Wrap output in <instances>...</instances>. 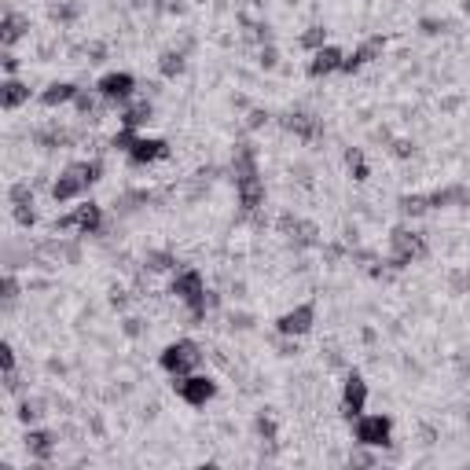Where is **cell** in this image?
Here are the masks:
<instances>
[{"mask_svg":"<svg viewBox=\"0 0 470 470\" xmlns=\"http://www.w3.org/2000/svg\"><path fill=\"white\" fill-rule=\"evenodd\" d=\"M74 107H78L81 118H92V114H96V96L81 89V92H78V99H74Z\"/></svg>","mask_w":470,"mask_h":470,"instance_id":"34","label":"cell"},{"mask_svg":"<svg viewBox=\"0 0 470 470\" xmlns=\"http://www.w3.org/2000/svg\"><path fill=\"white\" fill-rule=\"evenodd\" d=\"M78 92L81 89H78L74 81H52L48 89L41 92V103H45V107H63V103H74Z\"/></svg>","mask_w":470,"mask_h":470,"instance_id":"19","label":"cell"},{"mask_svg":"<svg viewBox=\"0 0 470 470\" xmlns=\"http://www.w3.org/2000/svg\"><path fill=\"white\" fill-rule=\"evenodd\" d=\"M136 4H140V0H136Z\"/></svg>","mask_w":470,"mask_h":470,"instance_id":"53","label":"cell"},{"mask_svg":"<svg viewBox=\"0 0 470 470\" xmlns=\"http://www.w3.org/2000/svg\"><path fill=\"white\" fill-rule=\"evenodd\" d=\"M81 191H85V180H81V177H78L70 166L59 173V180L52 184V198H55L59 206H63V203H74V198H78Z\"/></svg>","mask_w":470,"mask_h":470,"instance_id":"16","label":"cell"},{"mask_svg":"<svg viewBox=\"0 0 470 470\" xmlns=\"http://www.w3.org/2000/svg\"><path fill=\"white\" fill-rule=\"evenodd\" d=\"M22 445H26V452L34 455V460H52V452H55V434H48V430H30L22 437Z\"/></svg>","mask_w":470,"mask_h":470,"instance_id":"20","label":"cell"},{"mask_svg":"<svg viewBox=\"0 0 470 470\" xmlns=\"http://www.w3.org/2000/svg\"><path fill=\"white\" fill-rule=\"evenodd\" d=\"M397 210H401L404 217H423V213L430 210V198L426 195H401L397 198Z\"/></svg>","mask_w":470,"mask_h":470,"instance_id":"25","label":"cell"},{"mask_svg":"<svg viewBox=\"0 0 470 470\" xmlns=\"http://www.w3.org/2000/svg\"><path fill=\"white\" fill-rule=\"evenodd\" d=\"M169 159V144L159 136H136V144L129 151V162L133 166H151V162H162Z\"/></svg>","mask_w":470,"mask_h":470,"instance_id":"10","label":"cell"},{"mask_svg":"<svg viewBox=\"0 0 470 470\" xmlns=\"http://www.w3.org/2000/svg\"><path fill=\"white\" fill-rule=\"evenodd\" d=\"M426 198H430V210H445V206H452V203L467 206V203H470V191L463 188V184H452V188H441V191L426 195Z\"/></svg>","mask_w":470,"mask_h":470,"instance_id":"22","label":"cell"},{"mask_svg":"<svg viewBox=\"0 0 470 470\" xmlns=\"http://www.w3.org/2000/svg\"><path fill=\"white\" fill-rule=\"evenodd\" d=\"M235 191H239V206H243V213H258L265 206V180H261V173L235 180Z\"/></svg>","mask_w":470,"mask_h":470,"instance_id":"13","label":"cell"},{"mask_svg":"<svg viewBox=\"0 0 470 470\" xmlns=\"http://www.w3.org/2000/svg\"><path fill=\"white\" fill-rule=\"evenodd\" d=\"M467 419H470V404H467Z\"/></svg>","mask_w":470,"mask_h":470,"instance_id":"52","label":"cell"},{"mask_svg":"<svg viewBox=\"0 0 470 470\" xmlns=\"http://www.w3.org/2000/svg\"><path fill=\"white\" fill-rule=\"evenodd\" d=\"M353 169V180H357V184H364L367 177H372V169H367V162H357V166H349Z\"/></svg>","mask_w":470,"mask_h":470,"instance_id":"45","label":"cell"},{"mask_svg":"<svg viewBox=\"0 0 470 470\" xmlns=\"http://www.w3.org/2000/svg\"><path fill=\"white\" fill-rule=\"evenodd\" d=\"M254 173H258V151H254V144H235L232 177L243 180V177H254Z\"/></svg>","mask_w":470,"mask_h":470,"instance_id":"21","label":"cell"},{"mask_svg":"<svg viewBox=\"0 0 470 470\" xmlns=\"http://www.w3.org/2000/svg\"><path fill=\"white\" fill-rule=\"evenodd\" d=\"M144 265L151 268V272H166V268H177V258H173V254H166V250H151L144 258Z\"/></svg>","mask_w":470,"mask_h":470,"instance_id":"28","label":"cell"},{"mask_svg":"<svg viewBox=\"0 0 470 470\" xmlns=\"http://www.w3.org/2000/svg\"><path fill=\"white\" fill-rule=\"evenodd\" d=\"M382 48H386V37H367L357 52H349L346 59H342V74H360L375 55H382Z\"/></svg>","mask_w":470,"mask_h":470,"instance_id":"12","label":"cell"},{"mask_svg":"<svg viewBox=\"0 0 470 470\" xmlns=\"http://www.w3.org/2000/svg\"><path fill=\"white\" fill-rule=\"evenodd\" d=\"M154 118V107L147 103V99H140V103H129L122 110V125L125 129H140V125H147Z\"/></svg>","mask_w":470,"mask_h":470,"instance_id":"23","label":"cell"},{"mask_svg":"<svg viewBox=\"0 0 470 470\" xmlns=\"http://www.w3.org/2000/svg\"><path fill=\"white\" fill-rule=\"evenodd\" d=\"M279 232L291 239L294 247H320V228L312 221H298L291 213H283L279 217Z\"/></svg>","mask_w":470,"mask_h":470,"instance_id":"9","label":"cell"},{"mask_svg":"<svg viewBox=\"0 0 470 470\" xmlns=\"http://www.w3.org/2000/svg\"><path fill=\"white\" fill-rule=\"evenodd\" d=\"M279 125H283L287 133L302 136V140H316V136L323 133L320 118H316V114H309V110H287V114L279 118Z\"/></svg>","mask_w":470,"mask_h":470,"instance_id":"11","label":"cell"},{"mask_svg":"<svg viewBox=\"0 0 470 470\" xmlns=\"http://www.w3.org/2000/svg\"><path fill=\"white\" fill-rule=\"evenodd\" d=\"M96 92L107 99V103H129V96L136 92V78L129 70H114V74H103L96 85Z\"/></svg>","mask_w":470,"mask_h":470,"instance_id":"7","label":"cell"},{"mask_svg":"<svg viewBox=\"0 0 470 470\" xmlns=\"http://www.w3.org/2000/svg\"><path fill=\"white\" fill-rule=\"evenodd\" d=\"M15 298H19V279L15 276H4V302H15Z\"/></svg>","mask_w":470,"mask_h":470,"instance_id":"42","label":"cell"},{"mask_svg":"<svg viewBox=\"0 0 470 470\" xmlns=\"http://www.w3.org/2000/svg\"><path fill=\"white\" fill-rule=\"evenodd\" d=\"M133 144H136V129H125V125L110 136V147H114V151H125V154H129Z\"/></svg>","mask_w":470,"mask_h":470,"instance_id":"31","label":"cell"},{"mask_svg":"<svg viewBox=\"0 0 470 470\" xmlns=\"http://www.w3.org/2000/svg\"><path fill=\"white\" fill-rule=\"evenodd\" d=\"M74 228L81 235H99L103 232V206L99 203H85L74 210Z\"/></svg>","mask_w":470,"mask_h":470,"instance_id":"15","label":"cell"},{"mask_svg":"<svg viewBox=\"0 0 470 470\" xmlns=\"http://www.w3.org/2000/svg\"><path fill=\"white\" fill-rule=\"evenodd\" d=\"M22 103H30V85L19 81V78H4V85H0V107L19 110Z\"/></svg>","mask_w":470,"mask_h":470,"instance_id":"17","label":"cell"},{"mask_svg":"<svg viewBox=\"0 0 470 470\" xmlns=\"http://www.w3.org/2000/svg\"><path fill=\"white\" fill-rule=\"evenodd\" d=\"M66 133L63 129H48V133H37V144H45V147H63L66 144Z\"/></svg>","mask_w":470,"mask_h":470,"instance_id":"35","label":"cell"},{"mask_svg":"<svg viewBox=\"0 0 470 470\" xmlns=\"http://www.w3.org/2000/svg\"><path fill=\"white\" fill-rule=\"evenodd\" d=\"M349 463H360V467H372L375 460H372V455H364V452H360V455H353V460H349Z\"/></svg>","mask_w":470,"mask_h":470,"instance_id":"49","label":"cell"},{"mask_svg":"<svg viewBox=\"0 0 470 470\" xmlns=\"http://www.w3.org/2000/svg\"><path fill=\"white\" fill-rule=\"evenodd\" d=\"M463 11H470V0H463Z\"/></svg>","mask_w":470,"mask_h":470,"instance_id":"51","label":"cell"},{"mask_svg":"<svg viewBox=\"0 0 470 470\" xmlns=\"http://www.w3.org/2000/svg\"><path fill=\"white\" fill-rule=\"evenodd\" d=\"M169 294H177V302L188 305L191 312V323H203L206 320V283H203V272L198 268H180V272L173 276V287H169Z\"/></svg>","mask_w":470,"mask_h":470,"instance_id":"1","label":"cell"},{"mask_svg":"<svg viewBox=\"0 0 470 470\" xmlns=\"http://www.w3.org/2000/svg\"><path fill=\"white\" fill-rule=\"evenodd\" d=\"M11 213H15V221H19L22 228H34V224H37V213H34V206H11Z\"/></svg>","mask_w":470,"mask_h":470,"instance_id":"38","label":"cell"},{"mask_svg":"<svg viewBox=\"0 0 470 470\" xmlns=\"http://www.w3.org/2000/svg\"><path fill=\"white\" fill-rule=\"evenodd\" d=\"M342 59H346V52H342V48L323 45V48L312 52L309 74H312V78H327V74H335V70H342Z\"/></svg>","mask_w":470,"mask_h":470,"instance_id":"14","label":"cell"},{"mask_svg":"<svg viewBox=\"0 0 470 470\" xmlns=\"http://www.w3.org/2000/svg\"><path fill=\"white\" fill-rule=\"evenodd\" d=\"M390 247H393L390 268H408L411 261L426 258V239H423V232H411V228H404V224L390 232Z\"/></svg>","mask_w":470,"mask_h":470,"instance_id":"3","label":"cell"},{"mask_svg":"<svg viewBox=\"0 0 470 470\" xmlns=\"http://www.w3.org/2000/svg\"><path fill=\"white\" fill-rule=\"evenodd\" d=\"M393 154L397 159H411V154H416V144H411V140H393Z\"/></svg>","mask_w":470,"mask_h":470,"instance_id":"41","label":"cell"},{"mask_svg":"<svg viewBox=\"0 0 470 470\" xmlns=\"http://www.w3.org/2000/svg\"><path fill=\"white\" fill-rule=\"evenodd\" d=\"M26 30H30V22H26L19 11H4V22H0V45L4 48L19 45V41L26 37Z\"/></svg>","mask_w":470,"mask_h":470,"instance_id":"18","label":"cell"},{"mask_svg":"<svg viewBox=\"0 0 470 470\" xmlns=\"http://www.w3.org/2000/svg\"><path fill=\"white\" fill-rule=\"evenodd\" d=\"M364 404H367V382L360 372H349L346 386H342V416L349 423H357L364 416Z\"/></svg>","mask_w":470,"mask_h":470,"instance_id":"6","label":"cell"},{"mask_svg":"<svg viewBox=\"0 0 470 470\" xmlns=\"http://www.w3.org/2000/svg\"><path fill=\"white\" fill-rule=\"evenodd\" d=\"M298 45H302L305 52H316V48L327 45V30H323V26H309V30L298 37Z\"/></svg>","mask_w":470,"mask_h":470,"instance_id":"27","label":"cell"},{"mask_svg":"<svg viewBox=\"0 0 470 470\" xmlns=\"http://www.w3.org/2000/svg\"><path fill=\"white\" fill-rule=\"evenodd\" d=\"M184 70H188V55H184L180 48H169L159 55V74L162 78H180Z\"/></svg>","mask_w":470,"mask_h":470,"instance_id":"24","label":"cell"},{"mask_svg":"<svg viewBox=\"0 0 470 470\" xmlns=\"http://www.w3.org/2000/svg\"><path fill=\"white\" fill-rule=\"evenodd\" d=\"M48 15H52L55 22L70 26V22H74V19L81 15V8H78V4H52V11H48Z\"/></svg>","mask_w":470,"mask_h":470,"instance_id":"32","label":"cell"},{"mask_svg":"<svg viewBox=\"0 0 470 470\" xmlns=\"http://www.w3.org/2000/svg\"><path fill=\"white\" fill-rule=\"evenodd\" d=\"M15 70H19V59L11 55V48H4V74H8V78H15Z\"/></svg>","mask_w":470,"mask_h":470,"instance_id":"44","label":"cell"},{"mask_svg":"<svg viewBox=\"0 0 470 470\" xmlns=\"http://www.w3.org/2000/svg\"><path fill=\"white\" fill-rule=\"evenodd\" d=\"M41 416H45V404H41L37 397H26V401L19 404V419H22L26 426H30V423H37Z\"/></svg>","mask_w":470,"mask_h":470,"instance_id":"29","label":"cell"},{"mask_svg":"<svg viewBox=\"0 0 470 470\" xmlns=\"http://www.w3.org/2000/svg\"><path fill=\"white\" fill-rule=\"evenodd\" d=\"M357 162H364V151L360 147H349L346 151V166H357Z\"/></svg>","mask_w":470,"mask_h":470,"instance_id":"47","label":"cell"},{"mask_svg":"<svg viewBox=\"0 0 470 470\" xmlns=\"http://www.w3.org/2000/svg\"><path fill=\"white\" fill-rule=\"evenodd\" d=\"M232 327H250V316H232Z\"/></svg>","mask_w":470,"mask_h":470,"instance_id":"50","label":"cell"},{"mask_svg":"<svg viewBox=\"0 0 470 470\" xmlns=\"http://www.w3.org/2000/svg\"><path fill=\"white\" fill-rule=\"evenodd\" d=\"M312 323H316V305L305 302V305H294V309L283 312V316L276 320V331L291 335V338H302V335L312 331Z\"/></svg>","mask_w":470,"mask_h":470,"instance_id":"8","label":"cell"},{"mask_svg":"<svg viewBox=\"0 0 470 470\" xmlns=\"http://www.w3.org/2000/svg\"><path fill=\"white\" fill-rule=\"evenodd\" d=\"M70 169H74V173L85 180V188L103 177V162H99V159H89V162H70Z\"/></svg>","mask_w":470,"mask_h":470,"instance_id":"26","label":"cell"},{"mask_svg":"<svg viewBox=\"0 0 470 470\" xmlns=\"http://www.w3.org/2000/svg\"><path fill=\"white\" fill-rule=\"evenodd\" d=\"M258 63H261V70H276V66H279V52H276L272 45H265L261 55H258Z\"/></svg>","mask_w":470,"mask_h":470,"instance_id":"39","label":"cell"},{"mask_svg":"<svg viewBox=\"0 0 470 470\" xmlns=\"http://www.w3.org/2000/svg\"><path fill=\"white\" fill-rule=\"evenodd\" d=\"M419 30H423L426 37H437V34H445V30H448V22H445V19H430V15H426V19H419Z\"/></svg>","mask_w":470,"mask_h":470,"instance_id":"36","label":"cell"},{"mask_svg":"<svg viewBox=\"0 0 470 470\" xmlns=\"http://www.w3.org/2000/svg\"><path fill=\"white\" fill-rule=\"evenodd\" d=\"M125 335L136 338V335H140V320H125Z\"/></svg>","mask_w":470,"mask_h":470,"instance_id":"48","label":"cell"},{"mask_svg":"<svg viewBox=\"0 0 470 470\" xmlns=\"http://www.w3.org/2000/svg\"><path fill=\"white\" fill-rule=\"evenodd\" d=\"M8 198H11V206H34V188L30 184H11Z\"/></svg>","mask_w":470,"mask_h":470,"instance_id":"30","label":"cell"},{"mask_svg":"<svg viewBox=\"0 0 470 470\" xmlns=\"http://www.w3.org/2000/svg\"><path fill=\"white\" fill-rule=\"evenodd\" d=\"M452 291H455V294H467V291H470V268H463V272L452 276Z\"/></svg>","mask_w":470,"mask_h":470,"instance_id":"40","label":"cell"},{"mask_svg":"<svg viewBox=\"0 0 470 470\" xmlns=\"http://www.w3.org/2000/svg\"><path fill=\"white\" fill-rule=\"evenodd\" d=\"M103 55H107L103 45H89V63H103Z\"/></svg>","mask_w":470,"mask_h":470,"instance_id":"46","label":"cell"},{"mask_svg":"<svg viewBox=\"0 0 470 470\" xmlns=\"http://www.w3.org/2000/svg\"><path fill=\"white\" fill-rule=\"evenodd\" d=\"M173 390H177V397L184 404H191V408H206L213 397H217V382H213L210 375H180L177 382H173Z\"/></svg>","mask_w":470,"mask_h":470,"instance_id":"5","label":"cell"},{"mask_svg":"<svg viewBox=\"0 0 470 470\" xmlns=\"http://www.w3.org/2000/svg\"><path fill=\"white\" fill-rule=\"evenodd\" d=\"M254 430H258V437H261V441H276L279 426H276V419H272V416H265V411H261L258 423H254Z\"/></svg>","mask_w":470,"mask_h":470,"instance_id":"33","label":"cell"},{"mask_svg":"<svg viewBox=\"0 0 470 470\" xmlns=\"http://www.w3.org/2000/svg\"><path fill=\"white\" fill-rule=\"evenodd\" d=\"M159 364H162L173 379L191 375L195 367L203 364V349H198V342H191V338H177V342H169V346L162 349Z\"/></svg>","mask_w":470,"mask_h":470,"instance_id":"2","label":"cell"},{"mask_svg":"<svg viewBox=\"0 0 470 470\" xmlns=\"http://www.w3.org/2000/svg\"><path fill=\"white\" fill-rule=\"evenodd\" d=\"M353 437L364 448H386V445H393V419L390 416H360L353 423Z\"/></svg>","mask_w":470,"mask_h":470,"instance_id":"4","label":"cell"},{"mask_svg":"<svg viewBox=\"0 0 470 470\" xmlns=\"http://www.w3.org/2000/svg\"><path fill=\"white\" fill-rule=\"evenodd\" d=\"M268 118H272V114H268V110L254 107V110L247 114V129H265V125H268Z\"/></svg>","mask_w":470,"mask_h":470,"instance_id":"37","label":"cell"},{"mask_svg":"<svg viewBox=\"0 0 470 470\" xmlns=\"http://www.w3.org/2000/svg\"><path fill=\"white\" fill-rule=\"evenodd\" d=\"M0 364H4V375L15 372V349H11L8 342H4V349H0Z\"/></svg>","mask_w":470,"mask_h":470,"instance_id":"43","label":"cell"}]
</instances>
